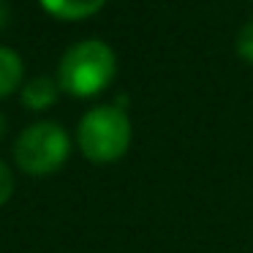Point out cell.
<instances>
[{
	"label": "cell",
	"instance_id": "6da1fadb",
	"mask_svg": "<svg viewBox=\"0 0 253 253\" xmlns=\"http://www.w3.org/2000/svg\"><path fill=\"white\" fill-rule=\"evenodd\" d=\"M117 71V57L109 44L98 39H87L68 46L57 68V82L66 93L77 98H93L109 87Z\"/></svg>",
	"mask_w": 253,
	"mask_h": 253
},
{
	"label": "cell",
	"instance_id": "7a4b0ae2",
	"mask_svg": "<svg viewBox=\"0 0 253 253\" xmlns=\"http://www.w3.org/2000/svg\"><path fill=\"white\" fill-rule=\"evenodd\" d=\"M131 136H133V128L128 115L112 104H101L95 109H90L79 120V128H77L79 150L93 164L117 161L128 150Z\"/></svg>",
	"mask_w": 253,
	"mask_h": 253
},
{
	"label": "cell",
	"instance_id": "3957f363",
	"mask_svg": "<svg viewBox=\"0 0 253 253\" xmlns=\"http://www.w3.org/2000/svg\"><path fill=\"white\" fill-rule=\"evenodd\" d=\"M71 153V139L57 123L41 120L28 126L14 142V161L22 171L44 177L57 171Z\"/></svg>",
	"mask_w": 253,
	"mask_h": 253
},
{
	"label": "cell",
	"instance_id": "277c9868",
	"mask_svg": "<svg viewBox=\"0 0 253 253\" xmlns=\"http://www.w3.org/2000/svg\"><path fill=\"white\" fill-rule=\"evenodd\" d=\"M57 93H60V82L49 74H39L22 87V104L28 109H49L57 101Z\"/></svg>",
	"mask_w": 253,
	"mask_h": 253
},
{
	"label": "cell",
	"instance_id": "5b68a950",
	"mask_svg": "<svg viewBox=\"0 0 253 253\" xmlns=\"http://www.w3.org/2000/svg\"><path fill=\"white\" fill-rule=\"evenodd\" d=\"M106 0H41V6L60 19H84L104 8Z\"/></svg>",
	"mask_w": 253,
	"mask_h": 253
},
{
	"label": "cell",
	"instance_id": "8992f818",
	"mask_svg": "<svg viewBox=\"0 0 253 253\" xmlns=\"http://www.w3.org/2000/svg\"><path fill=\"white\" fill-rule=\"evenodd\" d=\"M25 74V63L8 46H0V98H6L17 90V84L22 82Z\"/></svg>",
	"mask_w": 253,
	"mask_h": 253
},
{
	"label": "cell",
	"instance_id": "52a82bcc",
	"mask_svg": "<svg viewBox=\"0 0 253 253\" xmlns=\"http://www.w3.org/2000/svg\"><path fill=\"white\" fill-rule=\"evenodd\" d=\"M237 55L242 57V60L253 63V19L251 22H245L240 28V33H237Z\"/></svg>",
	"mask_w": 253,
	"mask_h": 253
},
{
	"label": "cell",
	"instance_id": "ba28073f",
	"mask_svg": "<svg viewBox=\"0 0 253 253\" xmlns=\"http://www.w3.org/2000/svg\"><path fill=\"white\" fill-rule=\"evenodd\" d=\"M11 193H14V174L6 161L0 158V207L11 199Z\"/></svg>",
	"mask_w": 253,
	"mask_h": 253
},
{
	"label": "cell",
	"instance_id": "9c48e42d",
	"mask_svg": "<svg viewBox=\"0 0 253 253\" xmlns=\"http://www.w3.org/2000/svg\"><path fill=\"white\" fill-rule=\"evenodd\" d=\"M8 19H11V6H8V0H0V30L8 25Z\"/></svg>",
	"mask_w": 253,
	"mask_h": 253
},
{
	"label": "cell",
	"instance_id": "30bf717a",
	"mask_svg": "<svg viewBox=\"0 0 253 253\" xmlns=\"http://www.w3.org/2000/svg\"><path fill=\"white\" fill-rule=\"evenodd\" d=\"M6 136V117H3V112H0V139Z\"/></svg>",
	"mask_w": 253,
	"mask_h": 253
}]
</instances>
